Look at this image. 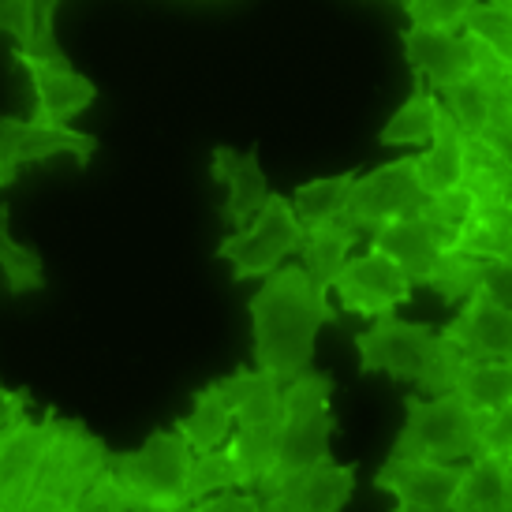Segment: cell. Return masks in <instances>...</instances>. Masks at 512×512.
Listing matches in <instances>:
<instances>
[{"label":"cell","instance_id":"7","mask_svg":"<svg viewBox=\"0 0 512 512\" xmlns=\"http://www.w3.org/2000/svg\"><path fill=\"white\" fill-rule=\"evenodd\" d=\"M404 408H408V419L389 456H415V460H438V464H460L475 456L479 415L456 393H441V397L412 393L404 400Z\"/></svg>","mask_w":512,"mask_h":512},{"label":"cell","instance_id":"26","mask_svg":"<svg viewBox=\"0 0 512 512\" xmlns=\"http://www.w3.org/2000/svg\"><path fill=\"white\" fill-rule=\"evenodd\" d=\"M453 393L468 404L475 415H490L498 408H512V363H486V359H464L456 374Z\"/></svg>","mask_w":512,"mask_h":512},{"label":"cell","instance_id":"21","mask_svg":"<svg viewBox=\"0 0 512 512\" xmlns=\"http://www.w3.org/2000/svg\"><path fill=\"white\" fill-rule=\"evenodd\" d=\"M415 157V180L423 195H441V191H453L460 187V169H464V135L453 124V116L438 105L434 116V135L423 154Z\"/></svg>","mask_w":512,"mask_h":512},{"label":"cell","instance_id":"3","mask_svg":"<svg viewBox=\"0 0 512 512\" xmlns=\"http://www.w3.org/2000/svg\"><path fill=\"white\" fill-rule=\"evenodd\" d=\"M329 397H333V374H318V370H307L281 385L277 453H273L270 475L255 486L258 498H266L292 475L329 456V438L337 434V415L329 412Z\"/></svg>","mask_w":512,"mask_h":512},{"label":"cell","instance_id":"40","mask_svg":"<svg viewBox=\"0 0 512 512\" xmlns=\"http://www.w3.org/2000/svg\"><path fill=\"white\" fill-rule=\"evenodd\" d=\"M30 389H4L0 385V438H8L19 423H27Z\"/></svg>","mask_w":512,"mask_h":512},{"label":"cell","instance_id":"33","mask_svg":"<svg viewBox=\"0 0 512 512\" xmlns=\"http://www.w3.org/2000/svg\"><path fill=\"white\" fill-rule=\"evenodd\" d=\"M468 214H471V195L464 187H453V191H441V195H427L415 217H423L427 225H434L445 240L453 243V236L468 221Z\"/></svg>","mask_w":512,"mask_h":512},{"label":"cell","instance_id":"27","mask_svg":"<svg viewBox=\"0 0 512 512\" xmlns=\"http://www.w3.org/2000/svg\"><path fill=\"white\" fill-rule=\"evenodd\" d=\"M434 116H438V94L427 86L423 75H412V94L397 109V116L389 120L378 135V143L385 146H427L434 135Z\"/></svg>","mask_w":512,"mask_h":512},{"label":"cell","instance_id":"29","mask_svg":"<svg viewBox=\"0 0 512 512\" xmlns=\"http://www.w3.org/2000/svg\"><path fill=\"white\" fill-rule=\"evenodd\" d=\"M0 270H4V281H8V292H12V296L42 292L45 288L42 251L30 247V243H15L12 236H8V206H4V202H0Z\"/></svg>","mask_w":512,"mask_h":512},{"label":"cell","instance_id":"37","mask_svg":"<svg viewBox=\"0 0 512 512\" xmlns=\"http://www.w3.org/2000/svg\"><path fill=\"white\" fill-rule=\"evenodd\" d=\"M72 512H128V501L120 494V486H116L113 471L105 468L94 479V483L86 486V494L72 505Z\"/></svg>","mask_w":512,"mask_h":512},{"label":"cell","instance_id":"25","mask_svg":"<svg viewBox=\"0 0 512 512\" xmlns=\"http://www.w3.org/2000/svg\"><path fill=\"white\" fill-rule=\"evenodd\" d=\"M449 251H453V255L509 262L512 258V202L509 206H471L468 221H464L460 232L453 236Z\"/></svg>","mask_w":512,"mask_h":512},{"label":"cell","instance_id":"28","mask_svg":"<svg viewBox=\"0 0 512 512\" xmlns=\"http://www.w3.org/2000/svg\"><path fill=\"white\" fill-rule=\"evenodd\" d=\"M352 180H356V172H337V176H322V180H311V184H299L288 195V206H292L299 225L318 228L333 221V217H341Z\"/></svg>","mask_w":512,"mask_h":512},{"label":"cell","instance_id":"24","mask_svg":"<svg viewBox=\"0 0 512 512\" xmlns=\"http://www.w3.org/2000/svg\"><path fill=\"white\" fill-rule=\"evenodd\" d=\"M359 243V232L344 217H333L326 225L307 228V240H303V270L311 277V285L329 296L333 288V277L341 273V266L348 262V251Z\"/></svg>","mask_w":512,"mask_h":512},{"label":"cell","instance_id":"22","mask_svg":"<svg viewBox=\"0 0 512 512\" xmlns=\"http://www.w3.org/2000/svg\"><path fill=\"white\" fill-rule=\"evenodd\" d=\"M172 430L187 441V449L195 456L221 449L232 438V397H228V389L221 385V378L202 385L199 393H195V400H191V415L176 419Z\"/></svg>","mask_w":512,"mask_h":512},{"label":"cell","instance_id":"17","mask_svg":"<svg viewBox=\"0 0 512 512\" xmlns=\"http://www.w3.org/2000/svg\"><path fill=\"white\" fill-rule=\"evenodd\" d=\"M370 251L389 258L408 277L412 288L415 285L430 288L441 255L449 251V240L434 225H427L423 217H408V221H393V225L370 232Z\"/></svg>","mask_w":512,"mask_h":512},{"label":"cell","instance_id":"13","mask_svg":"<svg viewBox=\"0 0 512 512\" xmlns=\"http://www.w3.org/2000/svg\"><path fill=\"white\" fill-rule=\"evenodd\" d=\"M456 483H460V464L415 460V456H389L374 475V486L397 498L389 512H449Z\"/></svg>","mask_w":512,"mask_h":512},{"label":"cell","instance_id":"20","mask_svg":"<svg viewBox=\"0 0 512 512\" xmlns=\"http://www.w3.org/2000/svg\"><path fill=\"white\" fill-rule=\"evenodd\" d=\"M449 512H512V453L471 456L460 468Z\"/></svg>","mask_w":512,"mask_h":512},{"label":"cell","instance_id":"39","mask_svg":"<svg viewBox=\"0 0 512 512\" xmlns=\"http://www.w3.org/2000/svg\"><path fill=\"white\" fill-rule=\"evenodd\" d=\"M184 512H262V498L255 490H221L202 501H191Z\"/></svg>","mask_w":512,"mask_h":512},{"label":"cell","instance_id":"15","mask_svg":"<svg viewBox=\"0 0 512 512\" xmlns=\"http://www.w3.org/2000/svg\"><path fill=\"white\" fill-rule=\"evenodd\" d=\"M445 344H453L464 359H486V363H512V314L505 303L475 292L460 303L449 326L438 333Z\"/></svg>","mask_w":512,"mask_h":512},{"label":"cell","instance_id":"41","mask_svg":"<svg viewBox=\"0 0 512 512\" xmlns=\"http://www.w3.org/2000/svg\"><path fill=\"white\" fill-rule=\"evenodd\" d=\"M486 4H494V8H512V0H486Z\"/></svg>","mask_w":512,"mask_h":512},{"label":"cell","instance_id":"18","mask_svg":"<svg viewBox=\"0 0 512 512\" xmlns=\"http://www.w3.org/2000/svg\"><path fill=\"white\" fill-rule=\"evenodd\" d=\"M210 176L217 184H225L228 191L225 206H221V225L225 228H247L251 217L270 199L266 172L258 169V146L243 150V154H236L232 146H214Z\"/></svg>","mask_w":512,"mask_h":512},{"label":"cell","instance_id":"32","mask_svg":"<svg viewBox=\"0 0 512 512\" xmlns=\"http://www.w3.org/2000/svg\"><path fill=\"white\" fill-rule=\"evenodd\" d=\"M404 12L419 30H438V34H464V19L479 0H400Z\"/></svg>","mask_w":512,"mask_h":512},{"label":"cell","instance_id":"31","mask_svg":"<svg viewBox=\"0 0 512 512\" xmlns=\"http://www.w3.org/2000/svg\"><path fill=\"white\" fill-rule=\"evenodd\" d=\"M486 262H490V258H471V255H453V251H445L438 262V273H434V281H430V288L438 292V299L445 303V307H460L475 288L483 285Z\"/></svg>","mask_w":512,"mask_h":512},{"label":"cell","instance_id":"6","mask_svg":"<svg viewBox=\"0 0 512 512\" xmlns=\"http://www.w3.org/2000/svg\"><path fill=\"white\" fill-rule=\"evenodd\" d=\"M105 456L109 445L98 434H90L75 419H60L23 512H72L86 486L105 471Z\"/></svg>","mask_w":512,"mask_h":512},{"label":"cell","instance_id":"35","mask_svg":"<svg viewBox=\"0 0 512 512\" xmlns=\"http://www.w3.org/2000/svg\"><path fill=\"white\" fill-rule=\"evenodd\" d=\"M57 8L60 0H30V12H34V45H30L27 57L68 60L64 49L57 45Z\"/></svg>","mask_w":512,"mask_h":512},{"label":"cell","instance_id":"38","mask_svg":"<svg viewBox=\"0 0 512 512\" xmlns=\"http://www.w3.org/2000/svg\"><path fill=\"white\" fill-rule=\"evenodd\" d=\"M0 34L15 38L19 49L30 53V45H34V12H30V0H0Z\"/></svg>","mask_w":512,"mask_h":512},{"label":"cell","instance_id":"9","mask_svg":"<svg viewBox=\"0 0 512 512\" xmlns=\"http://www.w3.org/2000/svg\"><path fill=\"white\" fill-rule=\"evenodd\" d=\"M423 199L427 195L419 191V180H415V157L408 154L389 161V165L370 169L367 176H356L348 187L341 217L363 236V232H378L393 221L415 217Z\"/></svg>","mask_w":512,"mask_h":512},{"label":"cell","instance_id":"34","mask_svg":"<svg viewBox=\"0 0 512 512\" xmlns=\"http://www.w3.org/2000/svg\"><path fill=\"white\" fill-rule=\"evenodd\" d=\"M464 30L468 34H475L479 42H486L498 57H509L512 60V15L509 8H494V4H486V0H479L475 8L468 12V19H464Z\"/></svg>","mask_w":512,"mask_h":512},{"label":"cell","instance_id":"42","mask_svg":"<svg viewBox=\"0 0 512 512\" xmlns=\"http://www.w3.org/2000/svg\"><path fill=\"white\" fill-rule=\"evenodd\" d=\"M0 512H4V509H0Z\"/></svg>","mask_w":512,"mask_h":512},{"label":"cell","instance_id":"5","mask_svg":"<svg viewBox=\"0 0 512 512\" xmlns=\"http://www.w3.org/2000/svg\"><path fill=\"white\" fill-rule=\"evenodd\" d=\"M232 397V419L236 438L225 445L232 449L243 475V490H255L270 475L273 453H277V427H281V385L258 374L255 367H236V374L221 378Z\"/></svg>","mask_w":512,"mask_h":512},{"label":"cell","instance_id":"1","mask_svg":"<svg viewBox=\"0 0 512 512\" xmlns=\"http://www.w3.org/2000/svg\"><path fill=\"white\" fill-rule=\"evenodd\" d=\"M247 311L255 333V370L277 385L307 374L314 363V333L326 322H341L329 296L311 285L303 266H277L270 277H262Z\"/></svg>","mask_w":512,"mask_h":512},{"label":"cell","instance_id":"10","mask_svg":"<svg viewBox=\"0 0 512 512\" xmlns=\"http://www.w3.org/2000/svg\"><path fill=\"white\" fill-rule=\"evenodd\" d=\"M98 139L75 128H42L34 120L0 116V187H12L15 176L27 165H42L49 157L68 154L75 165L86 169L90 157L98 154Z\"/></svg>","mask_w":512,"mask_h":512},{"label":"cell","instance_id":"11","mask_svg":"<svg viewBox=\"0 0 512 512\" xmlns=\"http://www.w3.org/2000/svg\"><path fill=\"white\" fill-rule=\"evenodd\" d=\"M329 292H337L344 311L359 314V318H385V314H393L404 303H412L415 296L408 277L378 251L348 258L341 273L333 277Z\"/></svg>","mask_w":512,"mask_h":512},{"label":"cell","instance_id":"23","mask_svg":"<svg viewBox=\"0 0 512 512\" xmlns=\"http://www.w3.org/2000/svg\"><path fill=\"white\" fill-rule=\"evenodd\" d=\"M460 187L471 195V206H509L512 195V161L490 146L464 135V169Z\"/></svg>","mask_w":512,"mask_h":512},{"label":"cell","instance_id":"12","mask_svg":"<svg viewBox=\"0 0 512 512\" xmlns=\"http://www.w3.org/2000/svg\"><path fill=\"white\" fill-rule=\"evenodd\" d=\"M12 57L30 75V86H34V116L30 120L42 128H68L75 116L86 113L98 98V86L75 72L72 60H38L27 57L23 49H15Z\"/></svg>","mask_w":512,"mask_h":512},{"label":"cell","instance_id":"36","mask_svg":"<svg viewBox=\"0 0 512 512\" xmlns=\"http://www.w3.org/2000/svg\"><path fill=\"white\" fill-rule=\"evenodd\" d=\"M486 453H512V408H498L490 415H479L475 430V456Z\"/></svg>","mask_w":512,"mask_h":512},{"label":"cell","instance_id":"14","mask_svg":"<svg viewBox=\"0 0 512 512\" xmlns=\"http://www.w3.org/2000/svg\"><path fill=\"white\" fill-rule=\"evenodd\" d=\"M57 427V408H45L38 423L27 419L8 438H0V509L4 512H23Z\"/></svg>","mask_w":512,"mask_h":512},{"label":"cell","instance_id":"8","mask_svg":"<svg viewBox=\"0 0 512 512\" xmlns=\"http://www.w3.org/2000/svg\"><path fill=\"white\" fill-rule=\"evenodd\" d=\"M303 240H307V228L296 221L288 195L270 191L266 206L251 217V225L217 243V258L232 262V285H243V281L270 277L288 255L303 251Z\"/></svg>","mask_w":512,"mask_h":512},{"label":"cell","instance_id":"30","mask_svg":"<svg viewBox=\"0 0 512 512\" xmlns=\"http://www.w3.org/2000/svg\"><path fill=\"white\" fill-rule=\"evenodd\" d=\"M221 490H243V475L240 464L228 445L221 449H210L191 460V475H187V501H202L210 494H221Z\"/></svg>","mask_w":512,"mask_h":512},{"label":"cell","instance_id":"2","mask_svg":"<svg viewBox=\"0 0 512 512\" xmlns=\"http://www.w3.org/2000/svg\"><path fill=\"white\" fill-rule=\"evenodd\" d=\"M359 374H389L393 382H412L423 397L453 393L464 356L453 344L438 337L430 322H404V318H374L367 333H356Z\"/></svg>","mask_w":512,"mask_h":512},{"label":"cell","instance_id":"4","mask_svg":"<svg viewBox=\"0 0 512 512\" xmlns=\"http://www.w3.org/2000/svg\"><path fill=\"white\" fill-rule=\"evenodd\" d=\"M191 460L195 453L176 430H154L143 449L105 456V468L113 471L128 512H184L191 505L187 501Z\"/></svg>","mask_w":512,"mask_h":512},{"label":"cell","instance_id":"16","mask_svg":"<svg viewBox=\"0 0 512 512\" xmlns=\"http://www.w3.org/2000/svg\"><path fill=\"white\" fill-rule=\"evenodd\" d=\"M352 494H356V468L322 456L318 464L270 490L262 498V512H344Z\"/></svg>","mask_w":512,"mask_h":512},{"label":"cell","instance_id":"19","mask_svg":"<svg viewBox=\"0 0 512 512\" xmlns=\"http://www.w3.org/2000/svg\"><path fill=\"white\" fill-rule=\"evenodd\" d=\"M404 42V57L412 75H423L430 90L453 86L471 79V49L464 34H438V30H419L408 27L400 34Z\"/></svg>","mask_w":512,"mask_h":512}]
</instances>
